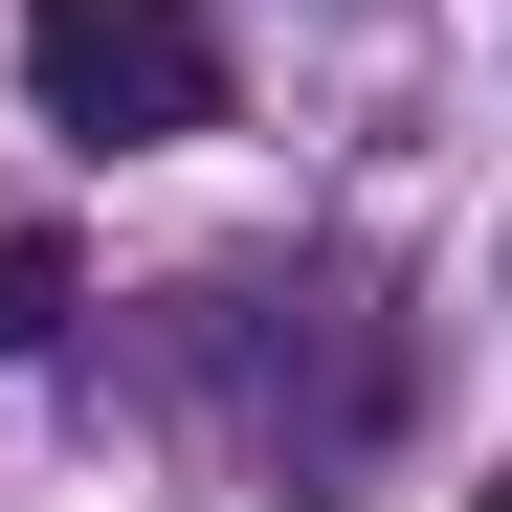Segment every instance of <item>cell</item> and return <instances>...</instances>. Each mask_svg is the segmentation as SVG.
<instances>
[{"label": "cell", "mask_w": 512, "mask_h": 512, "mask_svg": "<svg viewBox=\"0 0 512 512\" xmlns=\"http://www.w3.org/2000/svg\"><path fill=\"white\" fill-rule=\"evenodd\" d=\"M23 90H45V134H201L223 112V23L201 0H23Z\"/></svg>", "instance_id": "1"}]
</instances>
